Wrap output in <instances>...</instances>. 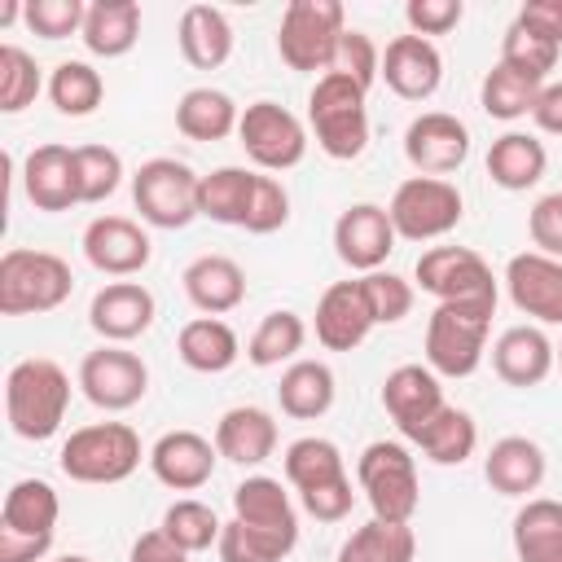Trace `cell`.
Segmentation results:
<instances>
[{"instance_id": "6da1fadb", "label": "cell", "mask_w": 562, "mask_h": 562, "mask_svg": "<svg viewBox=\"0 0 562 562\" xmlns=\"http://www.w3.org/2000/svg\"><path fill=\"white\" fill-rule=\"evenodd\" d=\"M66 408H70V378L57 360H44V356H31V360H18L4 378V417H9V430L18 439H53L66 422Z\"/></svg>"}, {"instance_id": "7a4b0ae2", "label": "cell", "mask_w": 562, "mask_h": 562, "mask_svg": "<svg viewBox=\"0 0 562 562\" xmlns=\"http://www.w3.org/2000/svg\"><path fill=\"white\" fill-rule=\"evenodd\" d=\"M364 101H369V92L338 70H329L312 83L307 127H312L321 154H329L334 162H351L364 154V145H369V105Z\"/></svg>"}, {"instance_id": "3957f363", "label": "cell", "mask_w": 562, "mask_h": 562, "mask_svg": "<svg viewBox=\"0 0 562 562\" xmlns=\"http://www.w3.org/2000/svg\"><path fill=\"white\" fill-rule=\"evenodd\" d=\"M57 465L70 483L110 487L136 474L140 465V435L127 422H92L70 430V439L57 452Z\"/></svg>"}, {"instance_id": "277c9868", "label": "cell", "mask_w": 562, "mask_h": 562, "mask_svg": "<svg viewBox=\"0 0 562 562\" xmlns=\"http://www.w3.org/2000/svg\"><path fill=\"white\" fill-rule=\"evenodd\" d=\"M75 272L53 250L13 246L0 255V312L4 316H40L70 299Z\"/></svg>"}, {"instance_id": "5b68a950", "label": "cell", "mask_w": 562, "mask_h": 562, "mask_svg": "<svg viewBox=\"0 0 562 562\" xmlns=\"http://www.w3.org/2000/svg\"><path fill=\"white\" fill-rule=\"evenodd\" d=\"M347 31V13L338 0H290L277 26V53L299 75H329L338 40Z\"/></svg>"}, {"instance_id": "8992f818", "label": "cell", "mask_w": 562, "mask_h": 562, "mask_svg": "<svg viewBox=\"0 0 562 562\" xmlns=\"http://www.w3.org/2000/svg\"><path fill=\"white\" fill-rule=\"evenodd\" d=\"M356 483L373 518L413 522L422 505V483H417V461L400 439H373L356 461Z\"/></svg>"}, {"instance_id": "52a82bcc", "label": "cell", "mask_w": 562, "mask_h": 562, "mask_svg": "<svg viewBox=\"0 0 562 562\" xmlns=\"http://www.w3.org/2000/svg\"><path fill=\"white\" fill-rule=\"evenodd\" d=\"M413 277L435 303L479 307V312L496 316V299H501L496 277H492L487 259L470 246H430V250H422Z\"/></svg>"}, {"instance_id": "ba28073f", "label": "cell", "mask_w": 562, "mask_h": 562, "mask_svg": "<svg viewBox=\"0 0 562 562\" xmlns=\"http://www.w3.org/2000/svg\"><path fill=\"white\" fill-rule=\"evenodd\" d=\"M386 215L395 224V237H404V241H439L461 224L465 198H461V189L452 180L408 176V180L395 184V193L386 202Z\"/></svg>"}, {"instance_id": "9c48e42d", "label": "cell", "mask_w": 562, "mask_h": 562, "mask_svg": "<svg viewBox=\"0 0 562 562\" xmlns=\"http://www.w3.org/2000/svg\"><path fill=\"white\" fill-rule=\"evenodd\" d=\"M198 180L180 158H145L132 171V206L149 228H184L198 220Z\"/></svg>"}, {"instance_id": "30bf717a", "label": "cell", "mask_w": 562, "mask_h": 562, "mask_svg": "<svg viewBox=\"0 0 562 562\" xmlns=\"http://www.w3.org/2000/svg\"><path fill=\"white\" fill-rule=\"evenodd\" d=\"M487 329H492V312L435 303L426 321V364L439 378H470L483 364Z\"/></svg>"}, {"instance_id": "8fae6325", "label": "cell", "mask_w": 562, "mask_h": 562, "mask_svg": "<svg viewBox=\"0 0 562 562\" xmlns=\"http://www.w3.org/2000/svg\"><path fill=\"white\" fill-rule=\"evenodd\" d=\"M237 140L246 158L263 171H290L307 154V127L299 114H290L277 101H250L237 123Z\"/></svg>"}, {"instance_id": "7c38bea8", "label": "cell", "mask_w": 562, "mask_h": 562, "mask_svg": "<svg viewBox=\"0 0 562 562\" xmlns=\"http://www.w3.org/2000/svg\"><path fill=\"white\" fill-rule=\"evenodd\" d=\"M79 391L101 413H127L149 391V364L119 342H101L79 360Z\"/></svg>"}, {"instance_id": "4fadbf2b", "label": "cell", "mask_w": 562, "mask_h": 562, "mask_svg": "<svg viewBox=\"0 0 562 562\" xmlns=\"http://www.w3.org/2000/svg\"><path fill=\"white\" fill-rule=\"evenodd\" d=\"M404 158L417 176L448 180L470 158V127L448 110H426L404 127Z\"/></svg>"}, {"instance_id": "5bb4252c", "label": "cell", "mask_w": 562, "mask_h": 562, "mask_svg": "<svg viewBox=\"0 0 562 562\" xmlns=\"http://www.w3.org/2000/svg\"><path fill=\"white\" fill-rule=\"evenodd\" d=\"M443 386H439V373L430 364H395L386 378H382V408L386 417L395 422V430L417 443L422 430L439 417L443 408Z\"/></svg>"}, {"instance_id": "9a60e30c", "label": "cell", "mask_w": 562, "mask_h": 562, "mask_svg": "<svg viewBox=\"0 0 562 562\" xmlns=\"http://www.w3.org/2000/svg\"><path fill=\"white\" fill-rule=\"evenodd\" d=\"M149 255H154L149 233L127 215H97L83 228V259L105 277L127 281L149 268Z\"/></svg>"}, {"instance_id": "2e32d148", "label": "cell", "mask_w": 562, "mask_h": 562, "mask_svg": "<svg viewBox=\"0 0 562 562\" xmlns=\"http://www.w3.org/2000/svg\"><path fill=\"white\" fill-rule=\"evenodd\" d=\"M395 250V224L386 206L378 202H356L334 220V255L351 272H378Z\"/></svg>"}, {"instance_id": "e0dca14e", "label": "cell", "mask_w": 562, "mask_h": 562, "mask_svg": "<svg viewBox=\"0 0 562 562\" xmlns=\"http://www.w3.org/2000/svg\"><path fill=\"white\" fill-rule=\"evenodd\" d=\"M509 303L536 325H562V259L540 250H522L505 263Z\"/></svg>"}, {"instance_id": "ac0fdd59", "label": "cell", "mask_w": 562, "mask_h": 562, "mask_svg": "<svg viewBox=\"0 0 562 562\" xmlns=\"http://www.w3.org/2000/svg\"><path fill=\"white\" fill-rule=\"evenodd\" d=\"M215 461H220L215 439L198 430H167L149 448V470L171 492H198L215 474Z\"/></svg>"}, {"instance_id": "d6986e66", "label": "cell", "mask_w": 562, "mask_h": 562, "mask_svg": "<svg viewBox=\"0 0 562 562\" xmlns=\"http://www.w3.org/2000/svg\"><path fill=\"white\" fill-rule=\"evenodd\" d=\"M154 316H158V303L140 281H110L88 303V325L105 342H119V347L140 338L154 325Z\"/></svg>"}, {"instance_id": "ffe728a7", "label": "cell", "mask_w": 562, "mask_h": 562, "mask_svg": "<svg viewBox=\"0 0 562 562\" xmlns=\"http://www.w3.org/2000/svg\"><path fill=\"white\" fill-rule=\"evenodd\" d=\"M382 79L395 97L404 101H426L439 92L443 83V57L435 48V40H422V35H395L386 48H382Z\"/></svg>"}, {"instance_id": "44dd1931", "label": "cell", "mask_w": 562, "mask_h": 562, "mask_svg": "<svg viewBox=\"0 0 562 562\" xmlns=\"http://www.w3.org/2000/svg\"><path fill=\"white\" fill-rule=\"evenodd\" d=\"M373 312H369V299L360 290V281H334L321 303H316V342L325 351H356L369 334H373Z\"/></svg>"}, {"instance_id": "7402d4cb", "label": "cell", "mask_w": 562, "mask_h": 562, "mask_svg": "<svg viewBox=\"0 0 562 562\" xmlns=\"http://www.w3.org/2000/svg\"><path fill=\"white\" fill-rule=\"evenodd\" d=\"M22 189L31 198L35 211H70L79 206V189H75V149L70 145H35L22 162Z\"/></svg>"}, {"instance_id": "603a6c76", "label": "cell", "mask_w": 562, "mask_h": 562, "mask_svg": "<svg viewBox=\"0 0 562 562\" xmlns=\"http://www.w3.org/2000/svg\"><path fill=\"white\" fill-rule=\"evenodd\" d=\"M558 364V347L540 325H509L492 342V369L505 386H540Z\"/></svg>"}, {"instance_id": "cb8c5ba5", "label": "cell", "mask_w": 562, "mask_h": 562, "mask_svg": "<svg viewBox=\"0 0 562 562\" xmlns=\"http://www.w3.org/2000/svg\"><path fill=\"white\" fill-rule=\"evenodd\" d=\"M544 474H549L544 448H540L536 439H527V435H505V439H496V443L487 448V457H483V479H487V487L501 492V496H522V501H531V492L544 483Z\"/></svg>"}, {"instance_id": "d4e9b609", "label": "cell", "mask_w": 562, "mask_h": 562, "mask_svg": "<svg viewBox=\"0 0 562 562\" xmlns=\"http://www.w3.org/2000/svg\"><path fill=\"white\" fill-rule=\"evenodd\" d=\"M180 285H184V299L202 316H224V312L241 307V299H246V272L228 255H198L180 272Z\"/></svg>"}, {"instance_id": "484cf974", "label": "cell", "mask_w": 562, "mask_h": 562, "mask_svg": "<svg viewBox=\"0 0 562 562\" xmlns=\"http://www.w3.org/2000/svg\"><path fill=\"white\" fill-rule=\"evenodd\" d=\"M215 448L233 465H263L277 452V417L255 404H237L215 422Z\"/></svg>"}, {"instance_id": "4316f807", "label": "cell", "mask_w": 562, "mask_h": 562, "mask_svg": "<svg viewBox=\"0 0 562 562\" xmlns=\"http://www.w3.org/2000/svg\"><path fill=\"white\" fill-rule=\"evenodd\" d=\"M176 44H180V57L193 70H220L233 57V22L215 4H189L180 13Z\"/></svg>"}, {"instance_id": "83f0119b", "label": "cell", "mask_w": 562, "mask_h": 562, "mask_svg": "<svg viewBox=\"0 0 562 562\" xmlns=\"http://www.w3.org/2000/svg\"><path fill=\"white\" fill-rule=\"evenodd\" d=\"M544 167H549V149L540 136L531 132H505L492 140L487 149V176L496 189L505 193H527L544 180Z\"/></svg>"}, {"instance_id": "f1b7e54d", "label": "cell", "mask_w": 562, "mask_h": 562, "mask_svg": "<svg viewBox=\"0 0 562 562\" xmlns=\"http://www.w3.org/2000/svg\"><path fill=\"white\" fill-rule=\"evenodd\" d=\"M334 369L325 360H290L281 382H277V404L294 422H316L334 408Z\"/></svg>"}, {"instance_id": "f546056e", "label": "cell", "mask_w": 562, "mask_h": 562, "mask_svg": "<svg viewBox=\"0 0 562 562\" xmlns=\"http://www.w3.org/2000/svg\"><path fill=\"white\" fill-rule=\"evenodd\" d=\"M79 40L92 57H127L140 40V4L136 0H92Z\"/></svg>"}, {"instance_id": "4dcf8cb0", "label": "cell", "mask_w": 562, "mask_h": 562, "mask_svg": "<svg viewBox=\"0 0 562 562\" xmlns=\"http://www.w3.org/2000/svg\"><path fill=\"white\" fill-rule=\"evenodd\" d=\"M176 351H180V360L193 373H224V369L237 364L241 342H237V334H233L228 321H220V316H193V321L180 325Z\"/></svg>"}, {"instance_id": "1f68e13d", "label": "cell", "mask_w": 562, "mask_h": 562, "mask_svg": "<svg viewBox=\"0 0 562 562\" xmlns=\"http://www.w3.org/2000/svg\"><path fill=\"white\" fill-rule=\"evenodd\" d=\"M509 536L518 562H562V501L553 496L522 501Z\"/></svg>"}, {"instance_id": "d6a6232c", "label": "cell", "mask_w": 562, "mask_h": 562, "mask_svg": "<svg viewBox=\"0 0 562 562\" xmlns=\"http://www.w3.org/2000/svg\"><path fill=\"white\" fill-rule=\"evenodd\" d=\"M233 518L250 522V527H268V531H290L299 536V514L290 492L281 487V479L272 474H246L233 487Z\"/></svg>"}, {"instance_id": "836d02e7", "label": "cell", "mask_w": 562, "mask_h": 562, "mask_svg": "<svg viewBox=\"0 0 562 562\" xmlns=\"http://www.w3.org/2000/svg\"><path fill=\"white\" fill-rule=\"evenodd\" d=\"M61 518V501L57 487L48 479H18L4 492L0 505V531H18V536H53Z\"/></svg>"}, {"instance_id": "e575fe53", "label": "cell", "mask_w": 562, "mask_h": 562, "mask_svg": "<svg viewBox=\"0 0 562 562\" xmlns=\"http://www.w3.org/2000/svg\"><path fill=\"white\" fill-rule=\"evenodd\" d=\"M237 123H241V110L220 88H189L176 101V127L189 140H224L237 132Z\"/></svg>"}, {"instance_id": "d590c367", "label": "cell", "mask_w": 562, "mask_h": 562, "mask_svg": "<svg viewBox=\"0 0 562 562\" xmlns=\"http://www.w3.org/2000/svg\"><path fill=\"white\" fill-rule=\"evenodd\" d=\"M255 180H259V171H246V167H215V171H206L198 180V215H206L215 224L241 228L246 211H250V198H255Z\"/></svg>"}, {"instance_id": "8d00e7d4", "label": "cell", "mask_w": 562, "mask_h": 562, "mask_svg": "<svg viewBox=\"0 0 562 562\" xmlns=\"http://www.w3.org/2000/svg\"><path fill=\"white\" fill-rule=\"evenodd\" d=\"M413 558H417L413 527L408 522H386V518H369L338 549V562H413Z\"/></svg>"}, {"instance_id": "74e56055", "label": "cell", "mask_w": 562, "mask_h": 562, "mask_svg": "<svg viewBox=\"0 0 562 562\" xmlns=\"http://www.w3.org/2000/svg\"><path fill=\"white\" fill-rule=\"evenodd\" d=\"M303 342H307L303 316L290 312V307H277V312H268V316L255 325V334H250V342H246V360H250L255 369H277V364H285V360H299Z\"/></svg>"}, {"instance_id": "f35d334b", "label": "cell", "mask_w": 562, "mask_h": 562, "mask_svg": "<svg viewBox=\"0 0 562 562\" xmlns=\"http://www.w3.org/2000/svg\"><path fill=\"white\" fill-rule=\"evenodd\" d=\"M281 465H285V483H290L294 492H312V487H321V483L347 479V461H342L338 443H334V439H321V435L294 439V443L285 448Z\"/></svg>"}, {"instance_id": "ab89813d", "label": "cell", "mask_w": 562, "mask_h": 562, "mask_svg": "<svg viewBox=\"0 0 562 562\" xmlns=\"http://www.w3.org/2000/svg\"><path fill=\"white\" fill-rule=\"evenodd\" d=\"M48 101L66 119H88L105 101V79L92 61H79V57L57 61L53 75H48Z\"/></svg>"}, {"instance_id": "60d3db41", "label": "cell", "mask_w": 562, "mask_h": 562, "mask_svg": "<svg viewBox=\"0 0 562 562\" xmlns=\"http://www.w3.org/2000/svg\"><path fill=\"white\" fill-rule=\"evenodd\" d=\"M417 448H422L426 461H435V465H461V461H470L474 448H479V426H474V417H470L465 408L443 404L439 417L422 430Z\"/></svg>"}, {"instance_id": "b9f144b4", "label": "cell", "mask_w": 562, "mask_h": 562, "mask_svg": "<svg viewBox=\"0 0 562 562\" xmlns=\"http://www.w3.org/2000/svg\"><path fill=\"white\" fill-rule=\"evenodd\" d=\"M540 88H544V83H536V79L509 70L505 61H496V66L483 75V83H479V105H483L487 119L514 123V119H527V114H531Z\"/></svg>"}, {"instance_id": "7bdbcfd3", "label": "cell", "mask_w": 562, "mask_h": 562, "mask_svg": "<svg viewBox=\"0 0 562 562\" xmlns=\"http://www.w3.org/2000/svg\"><path fill=\"white\" fill-rule=\"evenodd\" d=\"M158 531H162L171 544H180L184 553H202V549L220 544V531H224V522H220V514H215L206 501H193V496H184V501H171V505L162 509V522H158Z\"/></svg>"}, {"instance_id": "ee69618b", "label": "cell", "mask_w": 562, "mask_h": 562, "mask_svg": "<svg viewBox=\"0 0 562 562\" xmlns=\"http://www.w3.org/2000/svg\"><path fill=\"white\" fill-rule=\"evenodd\" d=\"M294 544H299V536H290V531H268V527L228 518L215 549H220V562H281Z\"/></svg>"}, {"instance_id": "f6af8a7d", "label": "cell", "mask_w": 562, "mask_h": 562, "mask_svg": "<svg viewBox=\"0 0 562 562\" xmlns=\"http://www.w3.org/2000/svg\"><path fill=\"white\" fill-rule=\"evenodd\" d=\"M558 53H562V44H553V40H544V35H536L531 26H522L518 18L505 26V35H501V61L509 66V70H518V75H527V79H536V83H544L549 79V70L558 66Z\"/></svg>"}, {"instance_id": "bcb514c9", "label": "cell", "mask_w": 562, "mask_h": 562, "mask_svg": "<svg viewBox=\"0 0 562 562\" xmlns=\"http://www.w3.org/2000/svg\"><path fill=\"white\" fill-rule=\"evenodd\" d=\"M44 88L40 61L18 48V44H0V110L4 114H22Z\"/></svg>"}, {"instance_id": "7dc6e473", "label": "cell", "mask_w": 562, "mask_h": 562, "mask_svg": "<svg viewBox=\"0 0 562 562\" xmlns=\"http://www.w3.org/2000/svg\"><path fill=\"white\" fill-rule=\"evenodd\" d=\"M123 184V158L110 145H79L75 149V189L79 202H105Z\"/></svg>"}, {"instance_id": "c3c4849f", "label": "cell", "mask_w": 562, "mask_h": 562, "mask_svg": "<svg viewBox=\"0 0 562 562\" xmlns=\"http://www.w3.org/2000/svg\"><path fill=\"white\" fill-rule=\"evenodd\" d=\"M356 281H360V290H364L369 312H373L378 325H400V321L413 312V285H408L404 277L378 268V272H364V277H356Z\"/></svg>"}, {"instance_id": "681fc988", "label": "cell", "mask_w": 562, "mask_h": 562, "mask_svg": "<svg viewBox=\"0 0 562 562\" xmlns=\"http://www.w3.org/2000/svg\"><path fill=\"white\" fill-rule=\"evenodd\" d=\"M334 70L347 75V79H356V83L369 92V88L382 79V48H378L364 31L347 26L342 40H338V53H334Z\"/></svg>"}, {"instance_id": "f907efd6", "label": "cell", "mask_w": 562, "mask_h": 562, "mask_svg": "<svg viewBox=\"0 0 562 562\" xmlns=\"http://www.w3.org/2000/svg\"><path fill=\"white\" fill-rule=\"evenodd\" d=\"M26 26L40 35V40H66V35H79L83 31V18H88V4L83 0H26Z\"/></svg>"}, {"instance_id": "816d5d0a", "label": "cell", "mask_w": 562, "mask_h": 562, "mask_svg": "<svg viewBox=\"0 0 562 562\" xmlns=\"http://www.w3.org/2000/svg\"><path fill=\"white\" fill-rule=\"evenodd\" d=\"M285 220H290V193H285V184L277 180V176H259L255 180V198H250V211H246V233H255V237H268V233H277V228H285Z\"/></svg>"}, {"instance_id": "f5cc1de1", "label": "cell", "mask_w": 562, "mask_h": 562, "mask_svg": "<svg viewBox=\"0 0 562 562\" xmlns=\"http://www.w3.org/2000/svg\"><path fill=\"white\" fill-rule=\"evenodd\" d=\"M461 18H465V4H461V0H408V4H404V22H408V31L422 35V40L457 31Z\"/></svg>"}, {"instance_id": "db71d44e", "label": "cell", "mask_w": 562, "mask_h": 562, "mask_svg": "<svg viewBox=\"0 0 562 562\" xmlns=\"http://www.w3.org/2000/svg\"><path fill=\"white\" fill-rule=\"evenodd\" d=\"M527 233H531V246L540 255L562 259V189L536 198V206L527 211Z\"/></svg>"}, {"instance_id": "11a10c76", "label": "cell", "mask_w": 562, "mask_h": 562, "mask_svg": "<svg viewBox=\"0 0 562 562\" xmlns=\"http://www.w3.org/2000/svg\"><path fill=\"white\" fill-rule=\"evenodd\" d=\"M299 505L316 518V522H342L356 505V492H351V479H334V483H321L312 492H299Z\"/></svg>"}, {"instance_id": "9f6ffc18", "label": "cell", "mask_w": 562, "mask_h": 562, "mask_svg": "<svg viewBox=\"0 0 562 562\" xmlns=\"http://www.w3.org/2000/svg\"><path fill=\"white\" fill-rule=\"evenodd\" d=\"M518 22L531 26L536 35H544V40L562 44V0H527L518 9Z\"/></svg>"}, {"instance_id": "6f0895ef", "label": "cell", "mask_w": 562, "mask_h": 562, "mask_svg": "<svg viewBox=\"0 0 562 562\" xmlns=\"http://www.w3.org/2000/svg\"><path fill=\"white\" fill-rule=\"evenodd\" d=\"M53 536H18L0 531V562H48Z\"/></svg>"}, {"instance_id": "680465c9", "label": "cell", "mask_w": 562, "mask_h": 562, "mask_svg": "<svg viewBox=\"0 0 562 562\" xmlns=\"http://www.w3.org/2000/svg\"><path fill=\"white\" fill-rule=\"evenodd\" d=\"M127 562H189V553H184L180 544H171V540H167V536L154 527V531L136 536V544H132Z\"/></svg>"}, {"instance_id": "91938a15", "label": "cell", "mask_w": 562, "mask_h": 562, "mask_svg": "<svg viewBox=\"0 0 562 562\" xmlns=\"http://www.w3.org/2000/svg\"><path fill=\"white\" fill-rule=\"evenodd\" d=\"M531 123L549 136H562V79L558 83H544L536 105H531Z\"/></svg>"}, {"instance_id": "94428289", "label": "cell", "mask_w": 562, "mask_h": 562, "mask_svg": "<svg viewBox=\"0 0 562 562\" xmlns=\"http://www.w3.org/2000/svg\"><path fill=\"white\" fill-rule=\"evenodd\" d=\"M48 562H92V558H83V553H61V558H48Z\"/></svg>"}, {"instance_id": "6125c7cd", "label": "cell", "mask_w": 562, "mask_h": 562, "mask_svg": "<svg viewBox=\"0 0 562 562\" xmlns=\"http://www.w3.org/2000/svg\"><path fill=\"white\" fill-rule=\"evenodd\" d=\"M558 364H562V347H558Z\"/></svg>"}]
</instances>
